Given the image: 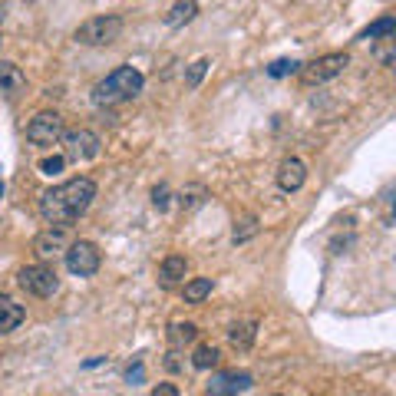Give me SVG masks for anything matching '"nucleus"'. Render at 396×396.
<instances>
[{
  "label": "nucleus",
  "mask_w": 396,
  "mask_h": 396,
  "mask_svg": "<svg viewBox=\"0 0 396 396\" xmlns=\"http://www.w3.org/2000/svg\"><path fill=\"white\" fill-rule=\"evenodd\" d=\"M202 202H205V189H202V185H189V189L182 192V208H189V212H192V208H198Z\"/></svg>",
  "instance_id": "24"
},
{
  "label": "nucleus",
  "mask_w": 396,
  "mask_h": 396,
  "mask_svg": "<svg viewBox=\"0 0 396 396\" xmlns=\"http://www.w3.org/2000/svg\"><path fill=\"white\" fill-rule=\"evenodd\" d=\"M195 17H198V0H175L169 11H165V27H172V30H179V27H185V23H192Z\"/></svg>",
  "instance_id": "13"
},
{
  "label": "nucleus",
  "mask_w": 396,
  "mask_h": 396,
  "mask_svg": "<svg viewBox=\"0 0 396 396\" xmlns=\"http://www.w3.org/2000/svg\"><path fill=\"white\" fill-rule=\"evenodd\" d=\"M393 37H386V46H380V50H376V60H380V63L383 66H390L393 63Z\"/></svg>",
  "instance_id": "28"
},
{
  "label": "nucleus",
  "mask_w": 396,
  "mask_h": 396,
  "mask_svg": "<svg viewBox=\"0 0 396 396\" xmlns=\"http://www.w3.org/2000/svg\"><path fill=\"white\" fill-rule=\"evenodd\" d=\"M298 70H300L298 60H288V56H284V60H274V63L268 66V76H274V79H284V76H294Z\"/></svg>",
  "instance_id": "23"
},
{
  "label": "nucleus",
  "mask_w": 396,
  "mask_h": 396,
  "mask_svg": "<svg viewBox=\"0 0 396 396\" xmlns=\"http://www.w3.org/2000/svg\"><path fill=\"white\" fill-rule=\"evenodd\" d=\"M152 396H182V393H179V386L175 383H159L155 390H152Z\"/></svg>",
  "instance_id": "29"
},
{
  "label": "nucleus",
  "mask_w": 396,
  "mask_h": 396,
  "mask_svg": "<svg viewBox=\"0 0 396 396\" xmlns=\"http://www.w3.org/2000/svg\"><path fill=\"white\" fill-rule=\"evenodd\" d=\"M66 248H70V238H66V228H60V225L46 228V231H40V235L33 238V251H37L40 261H50V257L63 255Z\"/></svg>",
  "instance_id": "10"
},
{
  "label": "nucleus",
  "mask_w": 396,
  "mask_h": 396,
  "mask_svg": "<svg viewBox=\"0 0 396 396\" xmlns=\"http://www.w3.org/2000/svg\"><path fill=\"white\" fill-rule=\"evenodd\" d=\"M195 340H198V327H195L192 321L169 324V343L175 350H182V347H189V343H195Z\"/></svg>",
  "instance_id": "17"
},
{
  "label": "nucleus",
  "mask_w": 396,
  "mask_h": 396,
  "mask_svg": "<svg viewBox=\"0 0 396 396\" xmlns=\"http://www.w3.org/2000/svg\"><path fill=\"white\" fill-rule=\"evenodd\" d=\"M63 255H66V268L76 278H93L99 271V264H103V255H99V248L93 241H73Z\"/></svg>",
  "instance_id": "7"
},
{
  "label": "nucleus",
  "mask_w": 396,
  "mask_h": 396,
  "mask_svg": "<svg viewBox=\"0 0 396 396\" xmlns=\"http://www.w3.org/2000/svg\"><path fill=\"white\" fill-rule=\"evenodd\" d=\"M152 205H155L159 212L169 208V185H155V189H152Z\"/></svg>",
  "instance_id": "27"
},
{
  "label": "nucleus",
  "mask_w": 396,
  "mask_h": 396,
  "mask_svg": "<svg viewBox=\"0 0 396 396\" xmlns=\"http://www.w3.org/2000/svg\"><path fill=\"white\" fill-rule=\"evenodd\" d=\"M103 360H106V357H93V360H86V370H89V366H99V364H103Z\"/></svg>",
  "instance_id": "30"
},
{
  "label": "nucleus",
  "mask_w": 396,
  "mask_h": 396,
  "mask_svg": "<svg viewBox=\"0 0 396 396\" xmlns=\"http://www.w3.org/2000/svg\"><path fill=\"white\" fill-rule=\"evenodd\" d=\"M304 182H307V165L300 159H284L278 165V189L281 192H298V189H304Z\"/></svg>",
  "instance_id": "11"
},
{
  "label": "nucleus",
  "mask_w": 396,
  "mask_h": 396,
  "mask_svg": "<svg viewBox=\"0 0 396 396\" xmlns=\"http://www.w3.org/2000/svg\"><path fill=\"white\" fill-rule=\"evenodd\" d=\"M4 13H7V4H4V0H0V20H4Z\"/></svg>",
  "instance_id": "31"
},
{
  "label": "nucleus",
  "mask_w": 396,
  "mask_h": 396,
  "mask_svg": "<svg viewBox=\"0 0 396 396\" xmlns=\"http://www.w3.org/2000/svg\"><path fill=\"white\" fill-rule=\"evenodd\" d=\"M396 33V17H380L376 23H370L366 30H360V40H386V37H393Z\"/></svg>",
  "instance_id": "18"
},
{
  "label": "nucleus",
  "mask_w": 396,
  "mask_h": 396,
  "mask_svg": "<svg viewBox=\"0 0 396 396\" xmlns=\"http://www.w3.org/2000/svg\"><path fill=\"white\" fill-rule=\"evenodd\" d=\"M257 235V218L255 215H245L241 222H235V245H245V241H251V238Z\"/></svg>",
  "instance_id": "21"
},
{
  "label": "nucleus",
  "mask_w": 396,
  "mask_h": 396,
  "mask_svg": "<svg viewBox=\"0 0 396 396\" xmlns=\"http://www.w3.org/2000/svg\"><path fill=\"white\" fill-rule=\"evenodd\" d=\"M17 284L27 294H33V298H53L56 290H60L56 271L46 268V264H27V268H20L17 271Z\"/></svg>",
  "instance_id": "4"
},
{
  "label": "nucleus",
  "mask_w": 396,
  "mask_h": 396,
  "mask_svg": "<svg viewBox=\"0 0 396 396\" xmlns=\"http://www.w3.org/2000/svg\"><path fill=\"white\" fill-rule=\"evenodd\" d=\"M208 294H212V278H192L185 284V300L189 304H202Z\"/></svg>",
  "instance_id": "19"
},
{
  "label": "nucleus",
  "mask_w": 396,
  "mask_h": 396,
  "mask_svg": "<svg viewBox=\"0 0 396 396\" xmlns=\"http://www.w3.org/2000/svg\"><path fill=\"white\" fill-rule=\"evenodd\" d=\"M257 337V321H238L231 324V331H228V340L235 350H251V343Z\"/></svg>",
  "instance_id": "15"
},
{
  "label": "nucleus",
  "mask_w": 396,
  "mask_h": 396,
  "mask_svg": "<svg viewBox=\"0 0 396 396\" xmlns=\"http://www.w3.org/2000/svg\"><path fill=\"white\" fill-rule=\"evenodd\" d=\"M255 386V376L245 373V370H222L208 380V396H241Z\"/></svg>",
  "instance_id": "9"
},
{
  "label": "nucleus",
  "mask_w": 396,
  "mask_h": 396,
  "mask_svg": "<svg viewBox=\"0 0 396 396\" xmlns=\"http://www.w3.org/2000/svg\"><path fill=\"white\" fill-rule=\"evenodd\" d=\"M119 33H122V17L106 13V17H93V20L79 23L73 37L83 46H109V43L119 40Z\"/></svg>",
  "instance_id": "3"
},
{
  "label": "nucleus",
  "mask_w": 396,
  "mask_h": 396,
  "mask_svg": "<svg viewBox=\"0 0 396 396\" xmlns=\"http://www.w3.org/2000/svg\"><path fill=\"white\" fill-rule=\"evenodd\" d=\"M218 360H222V354H218V347H212V343H202L192 357L195 370H212V366H218Z\"/></svg>",
  "instance_id": "20"
},
{
  "label": "nucleus",
  "mask_w": 396,
  "mask_h": 396,
  "mask_svg": "<svg viewBox=\"0 0 396 396\" xmlns=\"http://www.w3.org/2000/svg\"><path fill=\"white\" fill-rule=\"evenodd\" d=\"M347 63H350V56L347 53H327V56L311 60L307 66L300 63L298 73L307 86H321V83H327V79H333V76H340L343 70H347Z\"/></svg>",
  "instance_id": "5"
},
{
  "label": "nucleus",
  "mask_w": 396,
  "mask_h": 396,
  "mask_svg": "<svg viewBox=\"0 0 396 396\" xmlns=\"http://www.w3.org/2000/svg\"><path fill=\"white\" fill-rule=\"evenodd\" d=\"M27 139L40 149H50L63 139V116L60 113H37V116L27 122Z\"/></svg>",
  "instance_id": "6"
},
{
  "label": "nucleus",
  "mask_w": 396,
  "mask_h": 396,
  "mask_svg": "<svg viewBox=\"0 0 396 396\" xmlns=\"http://www.w3.org/2000/svg\"><path fill=\"white\" fill-rule=\"evenodd\" d=\"M0 195H4V182H0Z\"/></svg>",
  "instance_id": "32"
},
{
  "label": "nucleus",
  "mask_w": 396,
  "mask_h": 396,
  "mask_svg": "<svg viewBox=\"0 0 396 396\" xmlns=\"http://www.w3.org/2000/svg\"><path fill=\"white\" fill-rule=\"evenodd\" d=\"M63 165H66L63 155H50V159L40 162V172H43V175H60V172H63Z\"/></svg>",
  "instance_id": "26"
},
{
  "label": "nucleus",
  "mask_w": 396,
  "mask_h": 396,
  "mask_svg": "<svg viewBox=\"0 0 396 396\" xmlns=\"http://www.w3.org/2000/svg\"><path fill=\"white\" fill-rule=\"evenodd\" d=\"M208 66H212V60H208V56L195 60V63L185 70V86H189V89H198V83H202L205 73H208Z\"/></svg>",
  "instance_id": "22"
},
{
  "label": "nucleus",
  "mask_w": 396,
  "mask_h": 396,
  "mask_svg": "<svg viewBox=\"0 0 396 396\" xmlns=\"http://www.w3.org/2000/svg\"><path fill=\"white\" fill-rule=\"evenodd\" d=\"M185 271H189V261H185L182 255H169L159 268V281L165 288H172V284H179V281L185 278Z\"/></svg>",
  "instance_id": "16"
},
{
  "label": "nucleus",
  "mask_w": 396,
  "mask_h": 396,
  "mask_svg": "<svg viewBox=\"0 0 396 396\" xmlns=\"http://www.w3.org/2000/svg\"><path fill=\"white\" fill-rule=\"evenodd\" d=\"M63 159L89 162L99 155V136L93 129H70V132H63Z\"/></svg>",
  "instance_id": "8"
},
{
  "label": "nucleus",
  "mask_w": 396,
  "mask_h": 396,
  "mask_svg": "<svg viewBox=\"0 0 396 396\" xmlns=\"http://www.w3.org/2000/svg\"><path fill=\"white\" fill-rule=\"evenodd\" d=\"M0 43H4V40H0Z\"/></svg>",
  "instance_id": "33"
},
{
  "label": "nucleus",
  "mask_w": 396,
  "mask_h": 396,
  "mask_svg": "<svg viewBox=\"0 0 396 396\" xmlns=\"http://www.w3.org/2000/svg\"><path fill=\"white\" fill-rule=\"evenodd\" d=\"M142 86H146V76H142L136 66H116L106 79H99V83L93 86V103L103 109L119 106V103H129V99L139 96Z\"/></svg>",
  "instance_id": "2"
},
{
  "label": "nucleus",
  "mask_w": 396,
  "mask_h": 396,
  "mask_svg": "<svg viewBox=\"0 0 396 396\" xmlns=\"http://www.w3.org/2000/svg\"><path fill=\"white\" fill-rule=\"evenodd\" d=\"M96 198V182L93 179H70V182L56 185V189H46L40 195V215L50 222V225H73L79 215H86V208Z\"/></svg>",
  "instance_id": "1"
},
{
  "label": "nucleus",
  "mask_w": 396,
  "mask_h": 396,
  "mask_svg": "<svg viewBox=\"0 0 396 396\" xmlns=\"http://www.w3.org/2000/svg\"><path fill=\"white\" fill-rule=\"evenodd\" d=\"M126 383H129V386L146 383V366H142V360H136V364L126 366Z\"/></svg>",
  "instance_id": "25"
},
{
  "label": "nucleus",
  "mask_w": 396,
  "mask_h": 396,
  "mask_svg": "<svg viewBox=\"0 0 396 396\" xmlns=\"http://www.w3.org/2000/svg\"><path fill=\"white\" fill-rule=\"evenodd\" d=\"M0 89L11 99L27 93V73L17 63H11V60H0Z\"/></svg>",
  "instance_id": "12"
},
{
  "label": "nucleus",
  "mask_w": 396,
  "mask_h": 396,
  "mask_svg": "<svg viewBox=\"0 0 396 396\" xmlns=\"http://www.w3.org/2000/svg\"><path fill=\"white\" fill-rule=\"evenodd\" d=\"M23 317H27L23 304H17L7 294H0V333H13L23 324Z\"/></svg>",
  "instance_id": "14"
}]
</instances>
